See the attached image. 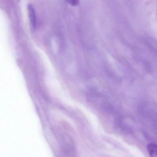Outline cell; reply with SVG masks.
<instances>
[{
  "label": "cell",
  "instance_id": "obj_1",
  "mask_svg": "<svg viewBox=\"0 0 157 157\" xmlns=\"http://www.w3.org/2000/svg\"><path fill=\"white\" fill-rule=\"evenodd\" d=\"M28 13L29 25L33 29H35L36 26V13L34 7L31 4H29L28 6Z\"/></svg>",
  "mask_w": 157,
  "mask_h": 157
},
{
  "label": "cell",
  "instance_id": "obj_2",
  "mask_svg": "<svg viewBox=\"0 0 157 157\" xmlns=\"http://www.w3.org/2000/svg\"><path fill=\"white\" fill-rule=\"evenodd\" d=\"M147 148L151 157H157L156 145L153 143H151L148 144Z\"/></svg>",
  "mask_w": 157,
  "mask_h": 157
},
{
  "label": "cell",
  "instance_id": "obj_3",
  "mask_svg": "<svg viewBox=\"0 0 157 157\" xmlns=\"http://www.w3.org/2000/svg\"><path fill=\"white\" fill-rule=\"evenodd\" d=\"M68 3L73 6H77L79 4V0H65Z\"/></svg>",
  "mask_w": 157,
  "mask_h": 157
}]
</instances>
